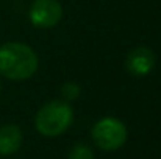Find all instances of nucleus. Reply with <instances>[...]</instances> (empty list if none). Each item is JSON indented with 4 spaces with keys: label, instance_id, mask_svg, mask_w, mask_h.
Here are the masks:
<instances>
[{
    "label": "nucleus",
    "instance_id": "1",
    "mask_svg": "<svg viewBox=\"0 0 161 159\" xmlns=\"http://www.w3.org/2000/svg\"><path fill=\"white\" fill-rule=\"evenodd\" d=\"M38 66V55L27 44L8 42L0 47V75L8 80H28L36 73Z\"/></svg>",
    "mask_w": 161,
    "mask_h": 159
},
{
    "label": "nucleus",
    "instance_id": "2",
    "mask_svg": "<svg viewBox=\"0 0 161 159\" xmlns=\"http://www.w3.org/2000/svg\"><path fill=\"white\" fill-rule=\"evenodd\" d=\"M74 120V111L64 100H52L42 106L35 119L36 130L46 137L63 134Z\"/></svg>",
    "mask_w": 161,
    "mask_h": 159
},
{
    "label": "nucleus",
    "instance_id": "3",
    "mask_svg": "<svg viewBox=\"0 0 161 159\" xmlns=\"http://www.w3.org/2000/svg\"><path fill=\"white\" fill-rule=\"evenodd\" d=\"M91 134L96 145L105 151H114L120 148L127 140V128L116 117L100 119L92 126Z\"/></svg>",
    "mask_w": 161,
    "mask_h": 159
},
{
    "label": "nucleus",
    "instance_id": "4",
    "mask_svg": "<svg viewBox=\"0 0 161 159\" xmlns=\"http://www.w3.org/2000/svg\"><path fill=\"white\" fill-rule=\"evenodd\" d=\"M28 16L35 27L52 28L63 17V6L58 0H35Z\"/></svg>",
    "mask_w": 161,
    "mask_h": 159
},
{
    "label": "nucleus",
    "instance_id": "5",
    "mask_svg": "<svg viewBox=\"0 0 161 159\" xmlns=\"http://www.w3.org/2000/svg\"><path fill=\"white\" fill-rule=\"evenodd\" d=\"M157 58L149 47H138L128 53L125 59L127 72L133 77H146L155 67Z\"/></svg>",
    "mask_w": 161,
    "mask_h": 159
},
{
    "label": "nucleus",
    "instance_id": "6",
    "mask_svg": "<svg viewBox=\"0 0 161 159\" xmlns=\"http://www.w3.org/2000/svg\"><path fill=\"white\" fill-rule=\"evenodd\" d=\"M24 136L17 125H3L0 126V155L9 156L14 155L22 145Z\"/></svg>",
    "mask_w": 161,
    "mask_h": 159
},
{
    "label": "nucleus",
    "instance_id": "7",
    "mask_svg": "<svg viewBox=\"0 0 161 159\" xmlns=\"http://www.w3.org/2000/svg\"><path fill=\"white\" fill-rule=\"evenodd\" d=\"M67 159H94V153L86 144H75L69 151Z\"/></svg>",
    "mask_w": 161,
    "mask_h": 159
},
{
    "label": "nucleus",
    "instance_id": "8",
    "mask_svg": "<svg viewBox=\"0 0 161 159\" xmlns=\"http://www.w3.org/2000/svg\"><path fill=\"white\" fill-rule=\"evenodd\" d=\"M80 92H81V91H80V86H78L77 83H74V81L66 83V84L63 86V89H61V95H63L64 102L77 100L78 95H80Z\"/></svg>",
    "mask_w": 161,
    "mask_h": 159
}]
</instances>
